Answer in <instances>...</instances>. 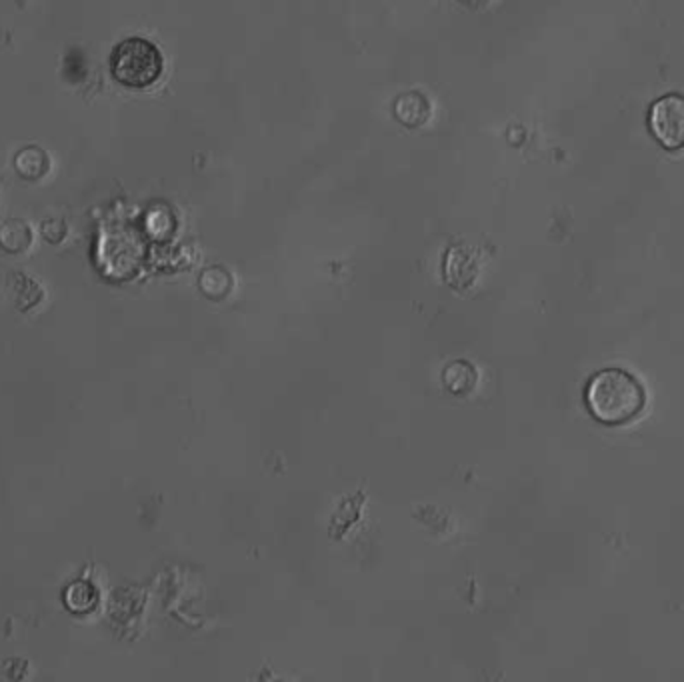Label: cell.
<instances>
[{
  "mask_svg": "<svg viewBox=\"0 0 684 682\" xmlns=\"http://www.w3.org/2000/svg\"><path fill=\"white\" fill-rule=\"evenodd\" d=\"M165 69L159 46L140 36H130L114 46L111 54L112 76L130 89H147L154 84Z\"/></svg>",
  "mask_w": 684,
  "mask_h": 682,
  "instance_id": "2",
  "label": "cell"
},
{
  "mask_svg": "<svg viewBox=\"0 0 684 682\" xmlns=\"http://www.w3.org/2000/svg\"><path fill=\"white\" fill-rule=\"evenodd\" d=\"M14 168L26 180H41L51 168V158L43 149L26 147L16 155Z\"/></svg>",
  "mask_w": 684,
  "mask_h": 682,
  "instance_id": "5",
  "label": "cell"
},
{
  "mask_svg": "<svg viewBox=\"0 0 684 682\" xmlns=\"http://www.w3.org/2000/svg\"><path fill=\"white\" fill-rule=\"evenodd\" d=\"M592 415L606 425H622L644 407V390L631 372L622 369L601 370L586 389Z\"/></svg>",
  "mask_w": 684,
  "mask_h": 682,
  "instance_id": "1",
  "label": "cell"
},
{
  "mask_svg": "<svg viewBox=\"0 0 684 682\" xmlns=\"http://www.w3.org/2000/svg\"><path fill=\"white\" fill-rule=\"evenodd\" d=\"M33 243V230L24 220L11 218L0 228V245L8 253H24Z\"/></svg>",
  "mask_w": 684,
  "mask_h": 682,
  "instance_id": "6",
  "label": "cell"
},
{
  "mask_svg": "<svg viewBox=\"0 0 684 682\" xmlns=\"http://www.w3.org/2000/svg\"><path fill=\"white\" fill-rule=\"evenodd\" d=\"M650 129L664 149H684V96L667 94L652 104Z\"/></svg>",
  "mask_w": 684,
  "mask_h": 682,
  "instance_id": "3",
  "label": "cell"
},
{
  "mask_svg": "<svg viewBox=\"0 0 684 682\" xmlns=\"http://www.w3.org/2000/svg\"><path fill=\"white\" fill-rule=\"evenodd\" d=\"M394 117L409 129H419L430 117V102L422 92H402L394 102Z\"/></svg>",
  "mask_w": 684,
  "mask_h": 682,
  "instance_id": "4",
  "label": "cell"
}]
</instances>
